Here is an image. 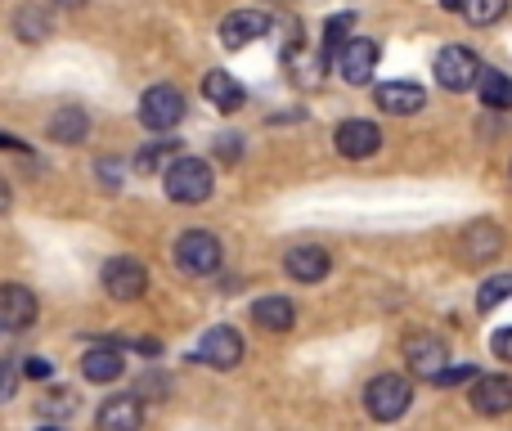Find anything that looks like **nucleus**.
Wrapping results in <instances>:
<instances>
[{"mask_svg": "<svg viewBox=\"0 0 512 431\" xmlns=\"http://www.w3.org/2000/svg\"><path fill=\"white\" fill-rule=\"evenodd\" d=\"M162 189H167L171 203H207L216 189V176L203 158H176L167 171H162Z\"/></svg>", "mask_w": 512, "mask_h": 431, "instance_id": "f257e3e1", "label": "nucleus"}, {"mask_svg": "<svg viewBox=\"0 0 512 431\" xmlns=\"http://www.w3.org/2000/svg\"><path fill=\"white\" fill-rule=\"evenodd\" d=\"M409 405H414V387H409V378H400V373H378V378L364 387V409H369V418H378V423L405 418Z\"/></svg>", "mask_w": 512, "mask_h": 431, "instance_id": "f03ea898", "label": "nucleus"}, {"mask_svg": "<svg viewBox=\"0 0 512 431\" xmlns=\"http://www.w3.org/2000/svg\"><path fill=\"white\" fill-rule=\"evenodd\" d=\"M436 81H441V90H450V95H463V90H472L481 81V59L468 50V45H445L441 54H436L432 63Z\"/></svg>", "mask_w": 512, "mask_h": 431, "instance_id": "7ed1b4c3", "label": "nucleus"}, {"mask_svg": "<svg viewBox=\"0 0 512 431\" xmlns=\"http://www.w3.org/2000/svg\"><path fill=\"white\" fill-rule=\"evenodd\" d=\"M225 261L221 252V238L207 234V229H189V234L176 238V265L185 274H198V279H207V274H216Z\"/></svg>", "mask_w": 512, "mask_h": 431, "instance_id": "20e7f679", "label": "nucleus"}, {"mask_svg": "<svg viewBox=\"0 0 512 431\" xmlns=\"http://www.w3.org/2000/svg\"><path fill=\"white\" fill-rule=\"evenodd\" d=\"M405 364L414 378L436 382L445 369H450V346H445L436 333H409L405 337Z\"/></svg>", "mask_w": 512, "mask_h": 431, "instance_id": "39448f33", "label": "nucleus"}, {"mask_svg": "<svg viewBox=\"0 0 512 431\" xmlns=\"http://www.w3.org/2000/svg\"><path fill=\"white\" fill-rule=\"evenodd\" d=\"M99 283H104V292L113 301H140L149 292V270L135 256H113V261H104Z\"/></svg>", "mask_w": 512, "mask_h": 431, "instance_id": "423d86ee", "label": "nucleus"}, {"mask_svg": "<svg viewBox=\"0 0 512 431\" xmlns=\"http://www.w3.org/2000/svg\"><path fill=\"white\" fill-rule=\"evenodd\" d=\"M140 122L149 131H171L185 122V95L176 86H149L140 95Z\"/></svg>", "mask_w": 512, "mask_h": 431, "instance_id": "0eeeda50", "label": "nucleus"}, {"mask_svg": "<svg viewBox=\"0 0 512 431\" xmlns=\"http://www.w3.org/2000/svg\"><path fill=\"white\" fill-rule=\"evenodd\" d=\"M378 41H369V36H351V41L337 50V77L346 81V86H369L373 81V68H378Z\"/></svg>", "mask_w": 512, "mask_h": 431, "instance_id": "6e6552de", "label": "nucleus"}, {"mask_svg": "<svg viewBox=\"0 0 512 431\" xmlns=\"http://www.w3.org/2000/svg\"><path fill=\"white\" fill-rule=\"evenodd\" d=\"M198 360L212 364V369H221V373L239 369V364H243V337L234 333L230 324H216L212 333L198 342Z\"/></svg>", "mask_w": 512, "mask_h": 431, "instance_id": "1a4fd4ad", "label": "nucleus"}, {"mask_svg": "<svg viewBox=\"0 0 512 431\" xmlns=\"http://www.w3.org/2000/svg\"><path fill=\"white\" fill-rule=\"evenodd\" d=\"M459 252L468 265H486L504 252V234H499L495 220H472V225L459 234Z\"/></svg>", "mask_w": 512, "mask_h": 431, "instance_id": "9d476101", "label": "nucleus"}, {"mask_svg": "<svg viewBox=\"0 0 512 431\" xmlns=\"http://www.w3.org/2000/svg\"><path fill=\"white\" fill-rule=\"evenodd\" d=\"M333 144H337V153H342V158L360 162V158H373V153L382 149V131L373 122H364V117H351V122L337 126Z\"/></svg>", "mask_w": 512, "mask_h": 431, "instance_id": "9b49d317", "label": "nucleus"}, {"mask_svg": "<svg viewBox=\"0 0 512 431\" xmlns=\"http://www.w3.org/2000/svg\"><path fill=\"white\" fill-rule=\"evenodd\" d=\"M472 409H477L481 418H499L512 409V378L508 373H490V378H477L468 391Z\"/></svg>", "mask_w": 512, "mask_h": 431, "instance_id": "f8f14e48", "label": "nucleus"}, {"mask_svg": "<svg viewBox=\"0 0 512 431\" xmlns=\"http://www.w3.org/2000/svg\"><path fill=\"white\" fill-rule=\"evenodd\" d=\"M36 324V292L23 283H0V328L18 333V328Z\"/></svg>", "mask_w": 512, "mask_h": 431, "instance_id": "ddd939ff", "label": "nucleus"}, {"mask_svg": "<svg viewBox=\"0 0 512 431\" xmlns=\"http://www.w3.org/2000/svg\"><path fill=\"white\" fill-rule=\"evenodd\" d=\"M373 99H378V108L391 117H414L427 108V90L418 86V81H387V86L373 90Z\"/></svg>", "mask_w": 512, "mask_h": 431, "instance_id": "4468645a", "label": "nucleus"}, {"mask_svg": "<svg viewBox=\"0 0 512 431\" xmlns=\"http://www.w3.org/2000/svg\"><path fill=\"white\" fill-rule=\"evenodd\" d=\"M265 32H270V18H265L261 9H234L221 23V45L225 50H243V45L261 41Z\"/></svg>", "mask_w": 512, "mask_h": 431, "instance_id": "2eb2a0df", "label": "nucleus"}, {"mask_svg": "<svg viewBox=\"0 0 512 431\" xmlns=\"http://www.w3.org/2000/svg\"><path fill=\"white\" fill-rule=\"evenodd\" d=\"M99 431H140L144 427V405L140 396H108L104 405H99Z\"/></svg>", "mask_w": 512, "mask_h": 431, "instance_id": "dca6fc26", "label": "nucleus"}, {"mask_svg": "<svg viewBox=\"0 0 512 431\" xmlns=\"http://www.w3.org/2000/svg\"><path fill=\"white\" fill-rule=\"evenodd\" d=\"M328 252L319 243H301V247H288V256H283V270L292 274L297 283H319L328 274Z\"/></svg>", "mask_w": 512, "mask_h": 431, "instance_id": "f3484780", "label": "nucleus"}, {"mask_svg": "<svg viewBox=\"0 0 512 431\" xmlns=\"http://www.w3.org/2000/svg\"><path fill=\"white\" fill-rule=\"evenodd\" d=\"M203 95H207V104L221 108V113H239V108L248 104V90H243L239 81H234L230 72H221V68L203 77Z\"/></svg>", "mask_w": 512, "mask_h": 431, "instance_id": "a211bd4d", "label": "nucleus"}, {"mask_svg": "<svg viewBox=\"0 0 512 431\" xmlns=\"http://www.w3.org/2000/svg\"><path fill=\"white\" fill-rule=\"evenodd\" d=\"M126 369L122 351L117 346H90L86 355H81V373H86V382H117Z\"/></svg>", "mask_w": 512, "mask_h": 431, "instance_id": "6ab92c4d", "label": "nucleus"}, {"mask_svg": "<svg viewBox=\"0 0 512 431\" xmlns=\"http://www.w3.org/2000/svg\"><path fill=\"white\" fill-rule=\"evenodd\" d=\"M252 324H261L265 333H288L297 324V306L288 297H261L252 306Z\"/></svg>", "mask_w": 512, "mask_h": 431, "instance_id": "aec40b11", "label": "nucleus"}, {"mask_svg": "<svg viewBox=\"0 0 512 431\" xmlns=\"http://www.w3.org/2000/svg\"><path fill=\"white\" fill-rule=\"evenodd\" d=\"M45 135H50L54 144H81L90 135V117L81 113V108H59V113L50 117V126H45Z\"/></svg>", "mask_w": 512, "mask_h": 431, "instance_id": "412c9836", "label": "nucleus"}, {"mask_svg": "<svg viewBox=\"0 0 512 431\" xmlns=\"http://www.w3.org/2000/svg\"><path fill=\"white\" fill-rule=\"evenodd\" d=\"M477 90H481V104L486 108H512V77H504V72L486 68L477 81Z\"/></svg>", "mask_w": 512, "mask_h": 431, "instance_id": "4be33fe9", "label": "nucleus"}, {"mask_svg": "<svg viewBox=\"0 0 512 431\" xmlns=\"http://www.w3.org/2000/svg\"><path fill=\"white\" fill-rule=\"evenodd\" d=\"M176 153H180L176 140H158V144H149V149L135 158V171H140V176H153V171L171 167V162H176Z\"/></svg>", "mask_w": 512, "mask_h": 431, "instance_id": "5701e85b", "label": "nucleus"}, {"mask_svg": "<svg viewBox=\"0 0 512 431\" xmlns=\"http://www.w3.org/2000/svg\"><path fill=\"white\" fill-rule=\"evenodd\" d=\"M504 14H508V0H468V5H463V18H468L472 27H490Z\"/></svg>", "mask_w": 512, "mask_h": 431, "instance_id": "b1692460", "label": "nucleus"}, {"mask_svg": "<svg viewBox=\"0 0 512 431\" xmlns=\"http://www.w3.org/2000/svg\"><path fill=\"white\" fill-rule=\"evenodd\" d=\"M508 297H512V274H495V279H486L477 288V310H495V306H504Z\"/></svg>", "mask_w": 512, "mask_h": 431, "instance_id": "393cba45", "label": "nucleus"}, {"mask_svg": "<svg viewBox=\"0 0 512 431\" xmlns=\"http://www.w3.org/2000/svg\"><path fill=\"white\" fill-rule=\"evenodd\" d=\"M14 27H18L23 41H45V36H50V18H45L41 9H18Z\"/></svg>", "mask_w": 512, "mask_h": 431, "instance_id": "a878e982", "label": "nucleus"}, {"mask_svg": "<svg viewBox=\"0 0 512 431\" xmlns=\"http://www.w3.org/2000/svg\"><path fill=\"white\" fill-rule=\"evenodd\" d=\"M72 409H77V396H72L68 387H63V391H50V396L41 400V414H63V418H68Z\"/></svg>", "mask_w": 512, "mask_h": 431, "instance_id": "bb28decb", "label": "nucleus"}, {"mask_svg": "<svg viewBox=\"0 0 512 431\" xmlns=\"http://www.w3.org/2000/svg\"><path fill=\"white\" fill-rule=\"evenodd\" d=\"M18 378H23V364H14V360H0V405H5V400L14 396Z\"/></svg>", "mask_w": 512, "mask_h": 431, "instance_id": "cd10ccee", "label": "nucleus"}, {"mask_svg": "<svg viewBox=\"0 0 512 431\" xmlns=\"http://www.w3.org/2000/svg\"><path fill=\"white\" fill-rule=\"evenodd\" d=\"M463 382H477V369H472V364H454V369H445L441 378H436V387H463Z\"/></svg>", "mask_w": 512, "mask_h": 431, "instance_id": "c85d7f7f", "label": "nucleus"}, {"mask_svg": "<svg viewBox=\"0 0 512 431\" xmlns=\"http://www.w3.org/2000/svg\"><path fill=\"white\" fill-rule=\"evenodd\" d=\"M23 378L45 382V378H50V360H41V355H27V360H23Z\"/></svg>", "mask_w": 512, "mask_h": 431, "instance_id": "c756f323", "label": "nucleus"}, {"mask_svg": "<svg viewBox=\"0 0 512 431\" xmlns=\"http://www.w3.org/2000/svg\"><path fill=\"white\" fill-rule=\"evenodd\" d=\"M490 351H495L499 360H508V364H512V328H499V333L490 337Z\"/></svg>", "mask_w": 512, "mask_h": 431, "instance_id": "7c9ffc66", "label": "nucleus"}, {"mask_svg": "<svg viewBox=\"0 0 512 431\" xmlns=\"http://www.w3.org/2000/svg\"><path fill=\"white\" fill-rule=\"evenodd\" d=\"M239 149H243V140H239V135H221V144H216V153H221L225 162H234V158H239Z\"/></svg>", "mask_w": 512, "mask_h": 431, "instance_id": "2f4dec72", "label": "nucleus"}, {"mask_svg": "<svg viewBox=\"0 0 512 431\" xmlns=\"http://www.w3.org/2000/svg\"><path fill=\"white\" fill-rule=\"evenodd\" d=\"M9 212V185H5V176H0V216Z\"/></svg>", "mask_w": 512, "mask_h": 431, "instance_id": "473e14b6", "label": "nucleus"}, {"mask_svg": "<svg viewBox=\"0 0 512 431\" xmlns=\"http://www.w3.org/2000/svg\"><path fill=\"white\" fill-rule=\"evenodd\" d=\"M0 149H27V144L14 140V135H0Z\"/></svg>", "mask_w": 512, "mask_h": 431, "instance_id": "72a5a7b5", "label": "nucleus"}, {"mask_svg": "<svg viewBox=\"0 0 512 431\" xmlns=\"http://www.w3.org/2000/svg\"><path fill=\"white\" fill-rule=\"evenodd\" d=\"M463 5H468V0H441V9H450V14H454V9L463 14Z\"/></svg>", "mask_w": 512, "mask_h": 431, "instance_id": "f704fd0d", "label": "nucleus"}, {"mask_svg": "<svg viewBox=\"0 0 512 431\" xmlns=\"http://www.w3.org/2000/svg\"><path fill=\"white\" fill-rule=\"evenodd\" d=\"M41 431H63V427H41Z\"/></svg>", "mask_w": 512, "mask_h": 431, "instance_id": "c9c22d12", "label": "nucleus"}]
</instances>
